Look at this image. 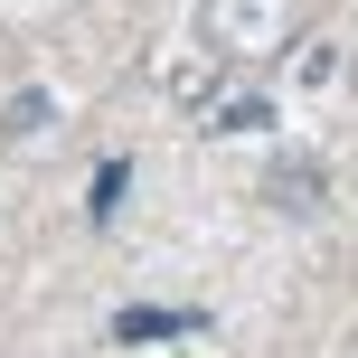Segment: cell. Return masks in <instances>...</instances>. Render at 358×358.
<instances>
[{"mask_svg":"<svg viewBox=\"0 0 358 358\" xmlns=\"http://www.w3.org/2000/svg\"><path fill=\"white\" fill-rule=\"evenodd\" d=\"M123 189H132V170H123V161H104V170H94V198H85V217H94V227H113Z\"/></svg>","mask_w":358,"mask_h":358,"instance_id":"8992f818","label":"cell"},{"mask_svg":"<svg viewBox=\"0 0 358 358\" xmlns=\"http://www.w3.org/2000/svg\"><path fill=\"white\" fill-rule=\"evenodd\" d=\"M198 123L227 132V142H245V132H273V94L264 85H217L208 104H198Z\"/></svg>","mask_w":358,"mask_h":358,"instance_id":"7a4b0ae2","label":"cell"},{"mask_svg":"<svg viewBox=\"0 0 358 358\" xmlns=\"http://www.w3.org/2000/svg\"><path fill=\"white\" fill-rule=\"evenodd\" d=\"M57 123V104H48V85H19L10 104H0V142H38V132Z\"/></svg>","mask_w":358,"mask_h":358,"instance_id":"277c9868","label":"cell"},{"mask_svg":"<svg viewBox=\"0 0 358 358\" xmlns=\"http://www.w3.org/2000/svg\"><path fill=\"white\" fill-rule=\"evenodd\" d=\"M208 57H236V66H273L292 48V0H208Z\"/></svg>","mask_w":358,"mask_h":358,"instance_id":"6da1fadb","label":"cell"},{"mask_svg":"<svg viewBox=\"0 0 358 358\" xmlns=\"http://www.w3.org/2000/svg\"><path fill=\"white\" fill-rule=\"evenodd\" d=\"M179 330H198V311H151V302H132L123 321H113V340L142 349V340H179Z\"/></svg>","mask_w":358,"mask_h":358,"instance_id":"5b68a950","label":"cell"},{"mask_svg":"<svg viewBox=\"0 0 358 358\" xmlns=\"http://www.w3.org/2000/svg\"><path fill=\"white\" fill-rule=\"evenodd\" d=\"M264 208L321 217V161H273V170H264Z\"/></svg>","mask_w":358,"mask_h":358,"instance_id":"3957f363","label":"cell"}]
</instances>
